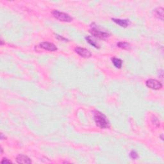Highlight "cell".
<instances>
[{
	"label": "cell",
	"mask_w": 164,
	"mask_h": 164,
	"mask_svg": "<svg viewBox=\"0 0 164 164\" xmlns=\"http://www.w3.org/2000/svg\"><path fill=\"white\" fill-rule=\"evenodd\" d=\"M85 39L87 40V41L89 42V43L92 45V46H94L96 47V48H99V45L97 44L96 43V41H94L93 39H92L91 37L90 36H88V37H85Z\"/></svg>",
	"instance_id": "7c38bea8"
},
{
	"label": "cell",
	"mask_w": 164,
	"mask_h": 164,
	"mask_svg": "<svg viewBox=\"0 0 164 164\" xmlns=\"http://www.w3.org/2000/svg\"><path fill=\"white\" fill-rule=\"evenodd\" d=\"M112 21L113 22L117 24L118 25L121 26V27L126 28L130 24V21L128 19H115V18H112Z\"/></svg>",
	"instance_id": "ba28073f"
},
{
	"label": "cell",
	"mask_w": 164,
	"mask_h": 164,
	"mask_svg": "<svg viewBox=\"0 0 164 164\" xmlns=\"http://www.w3.org/2000/svg\"><path fill=\"white\" fill-rule=\"evenodd\" d=\"M1 163H3H3H12V162L10 160H8L7 158H4L3 159V160L1 162Z\"/></svg>",
	"instance_id": "9a60e30c"
},
{
	"label": "cell",
	"mask_w": 164,
	"mask_h": 164,
	"mask_svg": "<svg viewBox=\"0 0 164 164\" xmlns=\"http://www.w3.org/2000/svg\"><path fill=\"white\" fill-rule=\"evenodd\" d=\"M146 86L153 90H159L162 88V83L155 79H150L146 81Z\"/></svg>",
	"instance_id": "277c9868"
},
{
	"label": "cell",
	"mask_w": 164,
	"mask_h": 164,
	"mask_svg": "<svg viewBox=\"0 0 164 164\" xmlns=\"http://www.w3.org/2000/svg\"><path fill=\"white\" fill-rule=\"evenodd\" d=\"M152 121H153V124H155V125H156L157 126H160V121L157 117H153L152 118Z\"/></svg>",
	"instance_id": "5bb4252c"
},
{
	"label": "cell",
	"mask_w": 164,
	"mask_h": 164,
	"mask_svg": "<svg viewBox=\"0 0 164 164\" xmlns=\"http://www.w3.org/2000/svg\"><path fill=\"white\" fill-rule=\"evenodd\" d=\"M90 33H91L92 35L96 37L97 38H99L100 39H106L110 36V34L106 32V31H103L101 30H99L96 27H93L90 30Z\"/></svg>",
	"instance_id": "3957f363"
},
{
	"label": "cell",
	"mask_w": 164,
	"mask_h": 164,
	"mask_svg": "<svg viewBox=\"0 0 164 164\" xmlns=\"http://www.w3.org/2000/svg\"><path fill=\"white\" fill-rule=\"evenodd\" d=\"M41 48L49 51H55L57 50V47L54 44L48 42H43L40 44Z\"/></svg>",
	"instance_id": "8992f818"
},
{
	"label": "cell",
	"mask_w": 164,
	"mask_h": 164,
	"mask_svg": "<svg viewBox=\"0 0 164 164\" xmlns=\"http://www.w3.org/2000/svg\"><path fill=\"white\" fill-rule=\"evenodd\" d=\"M16 161L18 163L30 164L31 163V160H30V158L28 157L27 156L23 155H18L16 158Z\"/></svg>",
	"instance_id": "52a82bcc"
},
{
	"label": "cell",
	"mask_w": 164,
	"mask_h": 164,
	"mask_svg": "<svg viewBox=\"0 0 164 164\" xmlns=\"http://www.w3.org/2000/svg\"><path fill=\"white\" fill-rule=\"evenodd\" d=\"M94 119L96 125L101 129H107L110 128V122L107 119V117L99 111H94Z\"/></svg>",
	"instance_id": "6da1fadb"
},
{
	"label": "cell",
	"mask_w": 164,
	"mask_h": 164,
	"mask_svg": "<svg viewBox=\"0 0 164 164\" xmlns=\"http://www.w3.org/2000/svg\"><path fill=\"white\" fill-rule=\"evenodd\" d=\"M112 61L116 68L121 69V67H122L123 61L120 59H117V58H113V59H112Z\"/></svg>",
	"instance_id": "30bf717a"
},
{
	"label": "cell",
	"mask_w": 164,
	"mask_h": 164,
	"mask_svg": "<svg viewBox=\"0 0 164 164\" xmlns=\"http://www.w3.org/2000/svg\"><path fill=\"white\" fill-rule=\"evenodd\" d=\"M117 45L119 47L124 49H128L130 48V45H129V44L126 42H118Z\"/></svg>",
	"instance_id": "8fae6325"
},
{
	"label": "cell",
	"mask_w": 164,
	"mask_h": 164,
	"mask_svg": "<svg viewBox=\"0 0 164 164\" xmlns=\"http://www.w3.org/2000/svg\"><path fill=\"white\" fill-rule=\"evenodd\" d=\"M75 51L76 53L78 54L80 56L83 58H89L91 56V53L89 50L85 48H83L81 47H76L75 49Z\"/></svg>",
	"instance_id": "5b68a950"
},
{
	"label": "cell",
	"mask_w": 164,
	"mask_h": 164,
	"mask_svg": "<svg viewBox=\"0 0 164 164\" xmlns=\"http://www.w3.org/2000/svg\"><path fill=\"white\" fill-rule=\"evenodd\" d=\"M52 14L57 19L60 21H63V22H71V21H73V17L70 16L69 14H66V13L59 12L58 10H53L52 12Z\"/></svg>",
	"instance_id": "7a4b0ae2"
},
{
	"label": "cell",
	"mask_w": 164,
	"mask_h": 164,
	"mask_svg": "<svg viewBox=\"0 0 164 164\" xmlns=\"http://www.w3.org/2000/svg\"><path fill=\"white\" fill-rule=\"evenodd\" d=\"M155 16L157 17L158 19H159L160 20L163 21V8H157L154 11Z\"/></svg>",
	"instance_id": "9c48e42d"
},
{
	"label": "cell",
	"mask_w": 164,
	"mask_h": 164,
	"mask_svg": "<svg viewBox=\"0 0 164 164\" xmlns=\"http://www.w3.org/2000/svg\"><path fill=\"white\" fill-rule=\"evenodd\" d=\"M56 37H57V38H58L59 39H60V40H63V41H67V39H65V38H63V37H62L60 36V35H56Z\"/></svg>",
	"instance_id": "2e32d148"
},
{
	"label": "cell",
	"mask_w": 164,
	"mask_h": 164,
	"mask_svg": "<svg viewBox=\"0 0 164 164\" xmlns=\"http://www.w3.org/2000/svg\"><path fill=\"white\" fill-rule=\"evenodd\" d=\"M129 157H130V158H132V159L135 160L139 157V156L136 151H131L130 153H129Z\"/></svg>",
	"instance_id": "4fadbf2b"
}]
</instances>
